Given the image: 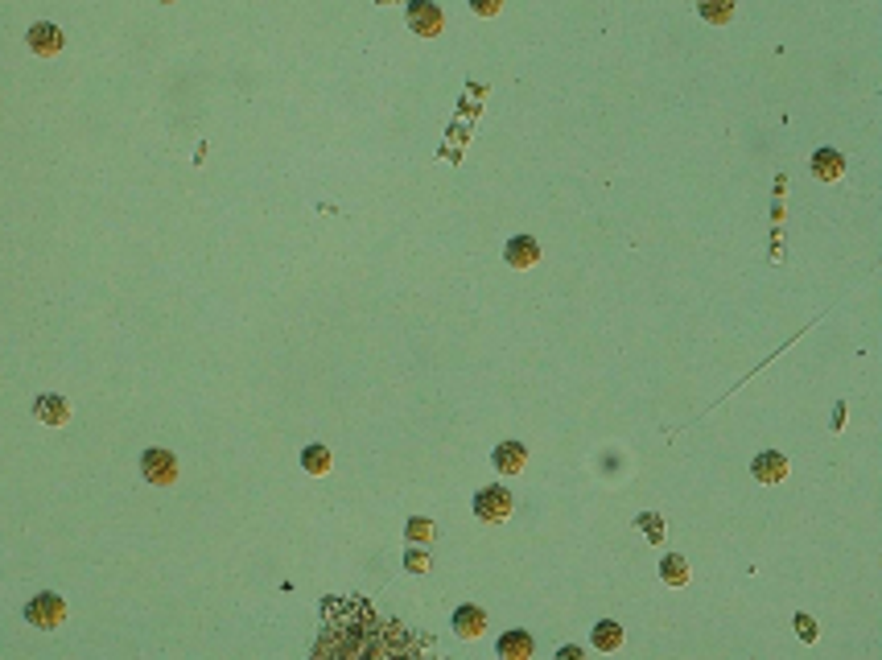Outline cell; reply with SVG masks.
I'll return each instance as SVG.
<instances>
[{"mask_svg": "<svg viewBox=\"0 0 882 660\" xmlns=\"http://www.w3.org/2000/svg\"><path fill=\"white\" fill-rule=\"evenodd\" d=\"M512 512H515V495L504 483H491L483 491H475V516L483 525H504Z\"/></svg>", "mask_w": 882, "mask_h": 660, "instance_id": "cell-1", "label": "cell"}, {"mask_svg": "<svg viewBox=\"0 0 882 660\" xmlns=\"http://www.w3.org/2000/svg\"><path fill=\"white\" fill-rule=\"evenodd\" d=\"M67 619V602H62V594H33L30 602H25V623L30 628H41V631H50V628H59V623Z\"/></svg>", "mask_w": 882, "mask_h": 660, "instance_id": "cell-2", "label": "cell"}, {"mask_svg": "<svg viewBox=\"0 0 882 660\" xmlns=\"http://www.w3.org/2000/svg\"><path fill=\"white\" fill-rule=\"evenodd\" d=\"M141 475L153 487H169L177 479V458L169 450H145L141 454Z\"/></svg>", "mask_w": 882, "mask_h": 660, "instance_id": "cell-3", "label": "cell"}, {"mask_svg": "<svg viewBox=\"0 0 882 660\" xmlns=\"http://www.w3.org/2000/svg\"><path fill=\"white\" fill-rule=\"evenodd\" d=\"M408 30L421 33V38H437L441 33V25H446V17H441V9H437L433 0H408Z\"/></svg>", "mask_w": 882, "mask_h": 660, "instance_id": "cell-4", "label": "cell"}, {"mask_svg": "<svg viewBox=\"0 0 882 660\" xmlns=\"http://www.w3.org/2000/svg\"><path fill=\"white\" fill-rule=\"evenodd\" d=\"M25 46H30L38 59H54V54L67 46V38H62V30L54 21H38V25H30V33H25Z\"/></svg>", "mask_w": 882, "mask_h": 660, "instance_id": "cell-5", "label": "cell"}, {"mask_svg": "<svg viewBox=\"0 0 882 660\" xmlns=\"http://www.w3.org/2000/svg\"><path fill=\"white\" fill-rule=\"evenodd\" d=\"M787 458L779 454V450H763V454L750 463V475H755V483H763V487H771V483H784L787 479Z\"/></svg>", "mask_w": 882, "mask_h": 660, "instance_id": "cell-6", "label": "cell"}, {"mask_svg": "<svg viewBox=\"0 0 882 660\" xmlns=\"http://www.w3.org/2000/svg\"><path fill=\"white\" fill-rule=\"evenodd\" d=\"M33 417L41 421V426H67L70 421V405H67V397H59V392H41L38 400H33Z\"/></svg>", "mask_w": 882, "mask_h": 660, "instance_id": "cell-7", "label": "cell"}, {"mask_svg": "<svg viewBox=\"0 0 882 660\" xmlns=\"http://www.w3.org/2000/svg\"><path fill=\"white\" fill-rule=\"evenodd\" d=\"M504 261L512 264V269H532L536 261H541V243H536V235H512L504 248Z\"/></svg>", "mask_w": 882, "mask_h": 660, "instance_id": "cell-8", "label": "cell"}, {"mask_svg": "<svg viewBox=\"0 0 882 660\" xmlns=\"http://www.w3.org/2000/svg\"><path fill=\"white\" fill-rule=\"evenodd\" d=\"M483 631H486V611L475 607V602H462L454 611V636L458 640H478Z\"/></svg>", "mask_w": 882, "mask_h": 660, "instance_id": "cell-9", "label": "cell"}, {"mask_svg": "<svg viewBox=\"0 0 882 660\" xmlns=\"http://www.w3.org/2000/svg\"><path fill=\"white\" fill-rule=\"evenodd\" d=\"M491 463L499 475H520L523 466H528V450L520 446V442H499V446L491 450Z\"/></svg>", "mask_w": 882, "mask_h": 660, "instance_id": "cell-10", "label": "cell"}, {"mask_svg": "<svg viewBox=\"0 0 882 660\" xmlns=\"http://www.w3.org/2000/svg\"><path fill=\"white\" fill-rule=\"evenodd\" d=\"M532 648H536L532 636H528V631H520V628L504 631V636H499V644H495L499 660H528V656H532Z\"/></svg>", "mask_w": 882, "mask_h": 660, "instance_id": "cell-11", "label": "cell"}, {"mask_svg": "<svg viewBox=\"0 0 882 660\" xmlns=\"http://www.w3.org/2000/svg\"><path fill=\"white\" fill-rule=\"evenodd\" d=\"M845 174V157L837 149H816L813 153V178L816 182H837Z\"/></svg>", "mask_w": 882, "mask_h": 660, "instance_id": "cell-12", "label": "cell"}, {"mask_svg": "<svg viewBox=\"0 0 882 660\" xmlns=\"http://www.w3.org/2000/svg\"><path fill=\"white\" fill-rule=\"evenodd\" d=\"M623 640H627V636H623V628L614 619H598V623H594V631H590V644L598 652H619Z\"/></svg>", "mask_w": 882, "mask_h": 660, "instance_id": "cell-13", "label": "cell"}, {"mask_svg": "<svg viewBox=\"0 0 882 660\" xmlns=\"http://www.w3.org/2000/svg\"><path fill=\"white\" fill-rule=\"evenodd\" d=\"M659 582L664 586H688L693 582V565H688L680 554H668L659 562Z\"/></svg>", "mask_w": 882, "mask_h": 660, "instance_id": "cell-14", "label": "cell"}, {"mask_svg": "<svg viewBox=\"0 0 882 660\" xmlns=\"http://www.w3.org/2000/svg\"><path fill=\"white\" fill-rule=\"evenodd\" d=\"M697 13H701V21H709V25H730L734 0H697Z\"/></svg>", "mask_w": 882, "mask_h": 660, "instance_id": "cell-15", "label": "cell"}, {"mask_svg": "<svg viewBox=\"0 0 882 660\" xmlns=\"http://www.w3.org/2000/svg\"><path fill=\"white\" fill-rule=\"evenodd\" d=\"M301 471L314 475V479L330 475V450L326 446H305V450H301Z\"/></svg>", "mask_w": 882, "mask_h": 660, "instance_id": "cell-16", "label": "cell"}, {"mask_svg": "<svg viewBox=\"0 0 882 660\" xmlns=\"http://www.w3.org/2000/svg\"><path fill=\"white\" fill-rule=\"evenodd\" d=\"M405 533H408V541H413V545H429L437 528H433V520H425V516H413V520L405 525Z\"/></svg>", "mask_w": 882, "mask_h": 660, "instance_id": "cell-17", "label": "cell"}, {"mask_svg": "<svg viewBox=\"0 0 882 660\" xmlns=\"http://www.w3.org/2000/svg\"><path fill=\"white\" fill-rule=\"evenodd\" d=\"M635 528H640V533L648 536L651 545H659V541H664V516H656V512H643L640 520H635Z\"/></svg>", "mask_w": 882, "mask_h": 660, "instance_id": "cell-18", "label": "cell"}, {"mask_svg": "<svg viewBox=\"0 0 882 660\" xmlns=\"http://www.w3.org/2000/svg\"><path fill=\"white\" fill-rule=\"evenodd\" d=\"M405 570L408 573H425L429 570V554H425V549H408V554H405Z\"/></svg>", "mask_w": 882, "mask_h": 660, "instance_id": "cell-19", "label": "cell"}, {"mask_svg": "<svg viewBox=\"0 0 882 660\" xmlns=\"http://www.w3.org/2000/svg\"><path fill=\"white\" fill-rule=\"evenodd\" d=\"M796 628H800V640H805V644H816V636H821V628L813 623V615H796Z\"/></svg>", "mask_w": 882, "mask_h": 660, "instance_id": "cell-20", "label": "cell"}, {"mask_svg": "<svg viewBox=\"0 0 882 660\" xmlns=\"http://www.w3.org/2000/svg\"><path fill=\"white\" fill-rule=\"evenodd\" d=\"M470 9H475L478 17H499V9H504V0H470Z\"/></svg>", "mask_w": 882, "mask_h": 660, "instance_id": "cell-21", "label": "cell"}, {"mask_svg": "<svg viewBox=\"0 0 882 660\" xmlns=\"http://www.w3.org/2000/svg\"><path fill=\"white\" fill-rule=\"evenodd\" d=\"M557 656H561V660H577V656H582V648H577V644H565Z\"/></svg>", "mask_w": 882, "mask_h": 660, "instance_id": "cell-22", "label": "cell"}, {"mask_svg": "<svg viewBox=\"0 0 882 660\" xmlns=\"http://www.w3.org/2000/svg\"><path fill=\"white\" fill-rule=\"evenodd\" d=\"M161 5H174V0H161Z\"/></svg>", "mask_w": 882, "mask_h": 660, "instance_id": "cell-23", "label": "cell"}]
</instances>
